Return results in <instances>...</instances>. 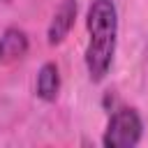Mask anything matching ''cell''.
<instances>
[{
  "label": "cell",
  "instance_id": "277c9868",
  "mask_svg": "<svg viewBox=\"0 0 148 148\" xmlns=\"http://www.w3.org/2000/svg\"><path fill=\"white\" fill-rule=\"evenodd\" d=\"M28 51V37L18 28H7L0 37V62H14Z\"/></svg>",
  "mask_w": 148,
  "mask_h": 148
},
{
  "label": "cell",
  "instance_id": "5b68a950",
  "mask_svg": "<svg viewBox=\"0 0 148 148\" xmlns=\"http://www.w3.org/2000/svg\"><path fill=\"white\" fill-rule=\"evenodd\" d=\"M58 90H60V74H58V67L53 62H46L42 65L39 74H37V95L46 102H53L58 97Z\"/></svg>",
  "mask_w": 148,
  "mask_h": 148
},
{
  "label": "cell",
  "instance_id": "6da1fadb",
  "mask_svg": "<svg viewBox=\"0 0 148 148\" xmlns=\"http://www.w3.org/2000/svg\"><path fill=\"white\" fill-rule=\"evenodd\" d=\"M88 46H86V69L90 81H102L109 74L116 53L118 35V12L113 0H92L88 7Z\"/></svg>",
  "mask_w": 148,
  "mask_h": 148
},
{
  "label": "cell",
  "instance_id": "7a4b0ae2",
  "mask_svg": "<svg viewBox=\"0 0 148 148\" xmlns=\"http://www.w3.org/2000/svg\"><path fill=\"white\" fill-rule=\"evenodd\" d=\"M141 130H143V125H141L139 113L130 106H120L109 118L102 143L106 148H132V146L139 143Z\"/></svg>",
  "mask_w": 148,
  "mask_h": 148
},
{
  "label": "cell",
  "instance_id": "3957f363",
  "mask_svg": "<svg viewBox=\"0 0 148 148\" xmlns=\"http://www.w3.org/2000/svg\"><path fill=\"white\" fill-rule=\"evenodd\" d=\"M74 18H76V0H62L60 7L56 9V14L51 18V25H49V32H46L51 46L60 44L67 37V32L74 25Z\"/></svg>",
  "mask_w": 148,
  "mask_h": 148
},
{
  "label": "cell",
  "instance_id": "8992f818",
  "mask_svg": "<svg viewBox=\"0 0 148 148\" xmlns=\"http://www.w3.org/2000/svg\"><path fill=\"white\" fill-rule=\"evenodd\" d=\"M0 2H9V0H0Z\"/></svg>",
  "mask_w": 148,
  "mask_h": 148
}]
</instances>
